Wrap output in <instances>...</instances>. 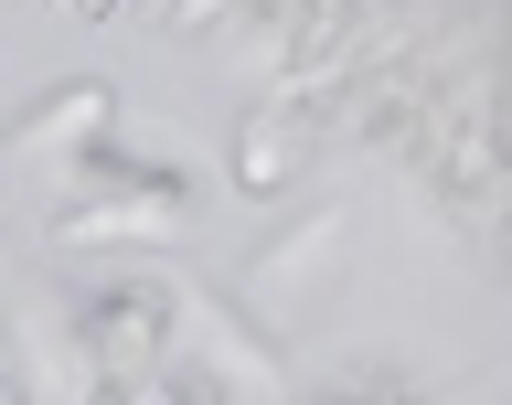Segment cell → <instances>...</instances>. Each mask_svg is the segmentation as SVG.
<instances>
[{
	"mask_svg": "<svg viewBox=\"0 0 512 405\" xmlns=\"http://www.w3.org/2000/svg\"><path fill=\"white\" fill-rule=\"evenodd\" d=\"M331 235H342L331 214H310V224H288V235H267V246H256V267H246V288H256V299H278V288H299V278L320 267V256H331Z\"/></svg>",
	"mask_w": 512,
	"mask_h": 405,
	"instance_id": "obj_6",
	"label": "cell"
},
{
	"mask_svg": "<svg viewBox=\"0 0 512 405\" xmlns=\"http://www.w3.org/2000/svg\"><path fill=\"white\" fill-rule=\"evenodd\" d=\"M54 182H64V192H54V235H64V246H96V256L160 246L171 214L192 203L182 160H150V150H128V139H86Z\"/></svg>",
	"mask_w": 512,
	"mask_h": 405,
	"instance_id": "obj_1",
	"label": "cell"
},
{
	"mask_svg": "<svg viewBox=\"0 0 512 405\" xmlns=\"http://www.w3.org/2000/svg\"><path fill=\"white\" fill-rule=\"evenodd\" d=\"M139 405H214V395H203V384H192L182 363H171V374H160V384H150V395H139Z\"/></svg>",
	"mask_w": 512,
	"mask_h": 405,
	"instance_id": "obj_7",
	"label": "cell"
},
{
	"mask_svg": "<svg viewBox=\"0 0 512 405\" xmlns=\"http://www.w3.org/2000/svg\"><path fill=\"white\" fill-rule=\"evenodd\" d=\"M320 118H331V96H267V107H246V128H235V182H246V192L299 182Z\"/></svg>",
	"mask_w": 512,
	"mask_h": 405,
	"instance_id": "obj_5",
	"label": "cell"
},
{
	"mask_svg": "<svg viewBox=\"0 0 512 405\" xmlns=\"http://www.w3.org/2000/svg\"><path fill=\"white\" fill-rule=\"evenodd\" d=\"M107 118H118V96L96 86V75H75V86H43L22 118L0 128V160H11V171H64L86 139H107Z\"/></svg>",
	"mask_w": 512,
	"mask_h": 405,
	"instance_id": "obj_4",
	"label": "cell"
},
{
	"mask_svg": "<svg viewBox=\"0 0 512 405\" xmlns=\"http://www.w3.org/2000/svg\"><path fill=\"white\" fill-rule=\"evenodd\" d=\"M171 363H182L192 384L214 405H288V374H278V352L256 342L246 320L224 310L214 288H182V342H171Z\"/></svg>",
	"mask_w": 512,
	"mask_h": 405,
	"instance_id": "obj_3",
	"label": "cell"
},
{
	"mask_svg": "<svg viewBox=\"0 0 512 405\" xmlns=\"http://www.w3.org/2000/svg\"><path fill=\"white\" fill-rule=\"evenodd\" d=\"M182 288H192V278L118 267V278H86V299H64L75 342H86V384H160V374H171V342H182Z\"/></svg>",
	"mask_w": 512,
	"mask_h": 405,
	"instance_id": "obj_2",
	"label": "cell"
},
{
	"mask_svg": "<svg viewBox=\"0 0 512 405\" xmlns=\"http://www.w3.org/2000/svg\"><path fill=\"white\" fill-rule=\"evenodd\" d=\"M0 405H22V384H11V374H0Z\"/></svg>",
	"mask_w": 512,
	"mask_h": 405,
	"instance_id": "obj_9",
	"label": "cell"
},
{
	"mask_svg": "<svg viewBox=\"0 0 512 405\" xmlns=\"http://www.w3.org/2000/svg\"><path fill=\"white\" fill-rule=\"evenodd\" d=\"M331 405H427V395H331Z\"/></svg>",
	"mask_w": 512,
	"mask_h": 405,
	"instance_id": "obj_8",
	"label": "cell"
}]
</instances>
